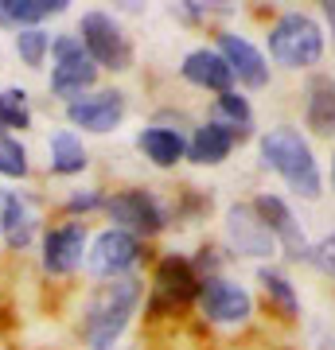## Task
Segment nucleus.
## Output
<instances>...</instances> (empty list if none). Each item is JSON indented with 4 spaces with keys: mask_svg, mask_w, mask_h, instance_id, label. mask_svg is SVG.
<instances>
[{
    "mask_svg": "<svg viewBox=\"0 0 335 350\" xmlns=\"http://www.w3.org/2000/svg\"><path fill=\"white\" fill-rule=\"evenodd\" d=\"M249 121H253V109H249L246 98H238V94H219V101H214V125H223V129H230V133H238V137H246Z\"/></svg>",
    "mask_w": 335,
    "mask_h": 350,
    "instance_id": "22",
    "label": "nucleus"
},
{
    "mask_svg": "<svg viewBox=\"0 0 335 350\" xmlns=\"http://www.w3.org/2000/svg\"><path fill=\"white\" fill-rule=\"evenodd\" d=\"M78 39L86 55L98 66H110V70H129L133 63V47H129V36L121 31V24L106 12H86L82 24H78Z\"/></svg>",
    "mask_w": 335,
    "mask_h": 350,
    "instance_id": "5",
    "label": "nucleus"
},
{
    "mask_svg": "<svg viewBox=\"0 0 335 350\" xmlns=\"http://www.w3.org/2000/svg\"><path fill=\"white\" fill-rule=\"evenodd\" d=\"M226 234H230V245L238 253H246V257L273 253V234L261 226L253 206H230V214H226Z\"/></svg>",
    "mask_w": 335,
    "mask_h": 350,
    "instance_id": "14",
    "label": "nucleus"
},
{
    "mask_svg": "<svg viewBox=\"0 0 335 350\" xmlns=\"http://www.w3.org/2000/svg\"><path fill=\"white\" fill-rule=\"evenodd\" d=\"M332 183H335V160H332Z\"/></svg>",
    "mask_w": 335,
    "mask_h": 350,
    "instance_id": "30",
    "label": "nucleus"
},
{
    "mask_svg": "<svg viewBox=\"0 0 335 350\" xmlns=\"http://www.w3.org/2000/svg\"><path fill=\"white\" fill-rule=\"evenodd\" d=\"M308 129L316 137L335 133V78L316 75L308 82Z\"/></svg>",
    "mask_w": 335,
    "mask_h": 350,
    "instance_id": "16",
    "label": "nucleus"
},
{
    "mask_svg": "<svg viewBox=\"0 0 335 350\" xmlns=\"http://www.w3.org/2000/svg\"><path fill=\"white\" fill-rule=\"evenodd\" d=\"M323 12H327V20H332V31H335V0H332V4H323Z\"/></svg>",
    "mask_w": 335,
    "mask_h": 350,
    "instance_id": "29",
    "label": "nucleus"
},
{
    "mask_svg": "<svg viewBox=\"0 0 335 350\" xmlns=\"http://www.w3.org/2000/svg\"><path fill=\"white\" fill-rule=\"evenodd\" d=\"M66 117L71 125L90 129V133H110L117 121L125 117V98L117 90H101V94H90V98H78L66 105Z\"/></svg>",
    "mask_w": 335,
    "mask_h": 350,
    "instance_id": "8",
    "label": "nucleus"
},
{
    "mask_svg": "<svg viewBox=\"0 0 335 350\" xmlns=\"http://www.w3.org/2000/svg\"><path fill=\"white\" fill-rule=\"evenodd\" d=\"M98 195H94V191H86V195H75V199L66 202V211H94V206H98Z\"/></svg>",
    "mask_w": 335,
    "mask_h": 350,
    "instance_id": "28",
    "label": "nucleus"
},
{
    "mask_svg": "<svg viewBox=\"0 0 335 350\" xmlns=\"http://www.w3.org/2000/svg\"><path fill=\"white\" fill-rule=\"evenodd\" d=\"M47 47H51V36L43 31V27H24V31L16 36V51H20V59H24L27 66H39V63H43Z\"/></svg>",
    "mask_w": 335,
    "mask_h": 350,
    "instance_id": "25",
    "label": "nucleus"
},
{
    "mask_svg": "<svg viewBox=\"0 0 335 350\" xmlns=\"http://www.w3.org/2000/svg\"><path fill=\"white\" fill-rule=\"evenodd\" d=\"M137 144H140V152H145L152 163H160V167H172V163L187 152L184 137L172 133V129H145L137 137Z\"/></svg>",
    "mask_w": 335,
    "mask_h": 350,
    "instance_id": "20",
    "label": "nucleus"
},
{
    "mask_svg": "<svg viewBox=\"0 0 335 350\" xmlns=\"http://www.w3.org/2000/svg\"><path fill=\"white\" fill-rule=\"evenodd\" d=\"M0 226H4V238L12 250H24L27 241L36 238V211L27 206L20 195H4V214H0Z\"/></svg>",
    "mask_w": 335,
    "mask_h": 350,
    "instance_id": "18",
    "label": "nucleus"
},
{
    "mask_svg": "<svg viewBox=\"0 0 335 350\" xmlns=\"http://www.w3.org/2000/svg\"><path fill=\"white\" fill-rule=\"evenodd\" d=\"M0 172L4 175H24L27 172V152L20 140L0 137Z\"/></svg>",
    "mask_w": 335,
    "mask_h": 350,
    "instance_id": "26",
    "label": "nucleus"
},
{
    "mask_svg": "<svg viewBox=\"0 0 335 350\" xmlns=\"http://www.w3.org/2000/svg\"><path fill=\"white\" fill-rule=\"evenodd\" d=\"M55 51V70H51V90L66 101H78L86 98V90L94 86V78H98V63L86 55L82 47V39L78 36H59L51 43Z\"/></svg>",
    "mask_w": 335,
    "mask_h": 350,
    "instance_id": "4",
    "label": "nucleus"
},
{
    "mask_svg": "<svg viewBox=\"0 0 335 350\" xmlns=\"http://www.w3.org/2000/svg\"><path fill=\"white\" fill-rule=\"evenodd\" d=\"M66 8V0H0V24L12 27H36L47 16H59Z\"/></svg>",
    "mask_w": 335,
    "mask_h": 350,
    "instance_id": "19",
    "label": "nucleus"
},
{
    "mask_svg": "<svg viewBox=\"0 0 335 350\" xmlns=\"http://www.w3.org/2000/svg\"><path fill=\"white\" fill-rule=\"evenodd\" d=\"M137 253H140V245H137L133 234H125V230H106V234L94 241V250H90V269L98 276H117L137 261Z\"/></svg>",
    "mask_w": 335,
    "mask_h": 350,
    "instance_id": "13",
    "label": "nucleus"
},
{
    "mask_svg": "<svg viewBox=\"0 0 335 350\" xmlns=\"http://www.w3.org/2000/svg\"><path fill=\"white\" fill-rule=\"evenodd\" d=\"M82 253H86V226H78V222L51 230L47 241H43V265L55 276L78 269L82 265Z\"/></svg>",
    "mask_w": 335,
    "mask_h": 350,
    "instance_id": "12",
    "label": "nucleus"
},
{
    "mask_svg": "<svg viewBox=\"0 0 335 350\" xmlns=\"http://www.w3.org/2000/svg\"><path fill=\"white\" fill-rule=\"evenodd\" d=\"M258 280H261V288H265V300L273 304L285 319H297V315H300V300H297V292H293V284H288L285 276L273 273V269H261Z\"/></svg>",
    "mask_w": 335,
    "mask_h": 350,
    "instance_id": "23",
    "label": "nucleus"
},
{
    "mask_svg": "<svg viewBox=\"0 0 335 350\" xmlns=\"http://www.w3.org/2000/svg\"><path fill=\"white\" fill-rule=\"evenodd\" d=\"M199 280L195 269H191V261H184V257H164L160 269H156V308L160 304H168V308H175V304H191L199 296Z\"/></svg>",
    "mask_w": 335,
    "mask_h": 350,
    "instance_id": "11",
    "label": "nucleus"
},
{
    "mask_svg": "<svg viewBox=\"0 0 335 350\" xmlns=\"http://www.w3.org/2000/svg\"><path fill=\"white\" fill-rule=\"evenodd\" d=\"M27 125H32L27 94L24 90H4V94H0V129L12 133V129H27Z\"/></svg>",
    "mask_w": 335,
    "mask_h": 350,
    "instance_id": "24",
    "label": "nucleus"
},
{
    "mask_svg": "<svg viewBox=\"0 0 335 350\" xmlns=\"http://www.w3.org/2000/svg\"><path fill=\"white\" fill-rule=\"evenodd\" d=\"M234 140H242V137L211 121V125L195 129V137H191V144H187V156H191L195 163H223L226 156H230V148H234Z\"/></svg>",
    "mask_w": 335,
    "mask_h": 350,
    "instance_id": "17",
    "label": "nucleus"
},
{
    "mask_svg": "<svg viewBox=\"0 0 335 350\" xmlns=\"http://www.w3.org/2000/svg\"><path fill=\"white\" fill-rule=\"evenodd\" d=\"M184 78L191 82V86H203V90H219V94H230V82H234V75H230V66H226V59L219 55V51H191L184 59Z\"/></svg>",
    "mask_w": 335,
    "mask_h": 350,
    "instance_id": "15",
    "label": "nucleus"
},
{
    "mask_svg": "<svg viewBox=\"0 0 335 350\" xmlns=\"http://www.w3.org/2000/svg\"><path fill=\"white\" fill-rule=\"evenodd\" d=\"M253 214L261 218V226L273 234V238L285 241V250L293 261H300V257H308V241H304V234H300L297 218H293V211H288L285 202L277 199V195H261L258 202H253Z\"/></svg>",
    "mask_w": 335,
    "mask_h": 350,
    "instance_id": "9",
    "label": "nucleus"
},
{
    "mask_svg": "<svg viewBox=\"0 0 335 350\" xmlns=\"http://www.w3.org/2000/svg\"><path fill=\"white\" fill-rule=\"evenodd\" d=\"M261 156L300 199H320V187H323L320 167H316V156H312L308 140L300 137L297 129H285V125L269 129L265 140H261Z\"/></svg>",
    "mask_w": 335,
    "mask_h": 350,
    "instance_id": "2",
    "label": "nucleus"
},
{
    "mask_svg": "<svg viewBox=\"0 0 335 350\" xmlns=\"http://www.w3.org/2000/svg\"><path fill=\"white\" fill-rule=\"evenodd\" d=\"M269 55L281 66H312L323 55V31L320 24L304 12L281 16L269 31Z\"/></svg>",
    "mask_w": 335,
    "mask_h": 350,
    "instance_id": "3",
    "label": "nucleus"
},
{
    "mask_svg": "<svg viewBox=\"0 0 335 350\" xmlns=\"http://www.w3.org/2000/svg\"><path fill=\"white\" fill-rule=\"evenodd\" d=\"M219 55L226 59V66H230V75L234 78H242L246 86H253V90H261L265 82H269V63H265V55H261L249 39H242V36H219Z\"/></svg>",
    "mask_w": 335,
    "mask_h": 350,
    "instance_id": "10",
    "label": "nucleus"
},
{
    "mask_svg": "<svg viewBox=\"0 0 335 350\" xmlns=\"http://www.w3.org/2000/svg\"><path fill=\"white\" fill-rule=\"evenodd\" d=\"M140 304V280L133 276H113L110 284H101L94 292V300L86 308V319H82V338H86L94 350H110L117 342V335L125 331L133 308Z\"/></svg>",
    "mask_w": 335,
    "mask_h": 350,
    "instance_id": "1",
    "label": "nucleus"
},
{
    "mask_svg": "<svg viewBox=\"0 0 335 350\" xmlns=\"http://www.w3.org/2000/svg\"><path fill=\"white\" fill-rule=\"evenodd\" d=\"M106 211L125 234H156L164 226V211L156 206L149 191H121L106 202Z\"/></svg>",
    "mask_w": 335,
    "mask_h": 350,
    "instance_id": "6",
    "label": "nucleus"
},
{
    "mask_svg": "<svg viewBox=\"0 0 335 350\" xmlns=\"http://www.w3.org/2000/svg\"><path fill=\"white\" fill-rule=\"evenodd\" d=\"M199 300H203V312L211 315L214 323H242L253 312V300H249L246 288L219 280V276H207L199 284Z\"/></svg>",
    "mask_w": 335,
    "mask_h": 350,
    "instance_id": "7",
    "label": "nucleus"
},
{
    "mask_svg": "<svg viewBox=\"0 0 335 350\" xmlns=\"http://www.w3.org/2000/svg\"><path fill=\"white\" fill-rule=\"evenodd\" d=\"M308 261H316L323 273H332V276H335V234H332V238H323L320 245L308 253Z\"/></svg>",
    "mask_w": 335,
    "mask_h": 350,
    "instance_id": "27",
    "label": "nucleus"
},
{
    "mask_svg": "<svg viewBox=\"0 0 335 350\" xmlns=\"http://www.w3.org/2000/svg\"><path fill=\"white\" fill-rule=\"evenodd\" d=\"M51 167L59 175H75L86 167V148H82V140L75 133H55V140H51Z\"/></svg>",
    "mask_w": 335,
    "mask_h": 350,
    "instance_id": "21",
    "label": "nucleus"
}]
</instances>
